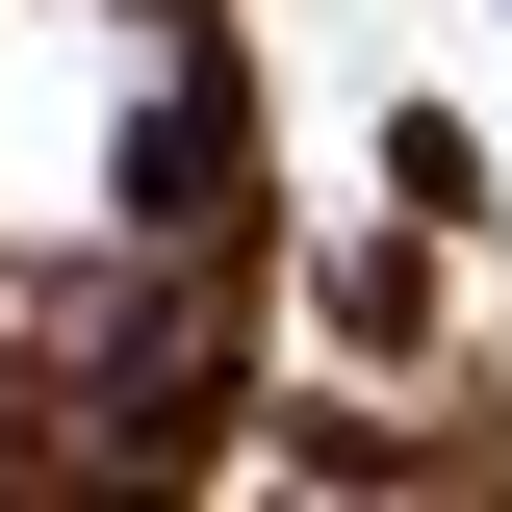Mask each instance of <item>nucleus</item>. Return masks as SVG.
Segmentation results:
<instances>
[{
	"label": "nucleus",
	"instance_id": "f257e3e1",
	"mask_svg": "<svg viewBox=\"0 0 512 512\" xmlns=\"http://www.w3.org/2000/svg\"><path fill=\"white\" fill-rule=\"evenodd\" d=\"M128 128H154V52H128V0H0V256L103 231Z\"/></svg>",
	"mask_w": 512,
	"mask_h": 512
}]
</instances>
